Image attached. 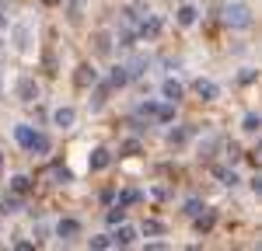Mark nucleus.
<instances>
[{
    "mask_svg": "<svg viewBox=\"0 0 262 251\" xmlns=\"http://www.w3.org/2000/svg\"><path fill=\"white\" fill-rule=\"evenodd\" d=\"M224 21H227L231 28H248V24H252V14H248L245 4H231V7L224 11Z\"/></svg>",
    "mask_w": 262,
    "mask_h": 251,
    "instance_id": "1",
    "label": "nucleus"
},
{
    "mask_svg": "<svg viewBox=\"0 0 262 251\" xmlns=\"http://www.w3.org/2000/svg\"><path fill=\"white\" fill-rule=\"evenodd\" d=\"M18 98H21V102H28V105L39 98V87H35L32 77H21V81H18Z\"/></svg>",
    "mask_w": 262,
    "mask_h": 251,
    "instance_id": "2",
    "label": "nucleus"
},
{
    "mask_svg": "<svg viewBox=\"0 0 262 251\" xmlns=\"http://www.w3.org/2000/svg\"><path fill=\"white\" fill-rule=\"evenodd\" d=\"M108 241H112V244H119V248H126V244H133V241H137V230H133V227H126V223H122V227L116 230V234H112Z\"/></svg>",
    "mask_w": 262,
    "mask_h": 251,
    "instance_id": "3",
    "label": "nucleus"
},
{
    "mask_svg": "<svg viewBox=\"0 0 262 251\" xmlns=\"http://www.w3.org/2000/svg\"><path fill=\"white\" fill-rule=\"evenodd\" d=\"M196 94H200L203 102H213L221 91H217V84H213V81H196Z\"/></svg>",
    "mask_w": 262,
    "mask_h": 251,
    "instance_id": "4",
    "label": "nucleus"
},
{
    "mask_svg": "<svg viewBox=\"0 0 262 251\" xmlns=\"http://www.w3.org/2000/svg\"><path fill=\"white\" fill-rule=\"evenodd\" d=\"M56 234H60L63 241H70V237H77V234H81V223H77V220H60Z\"/></svg>",
    "mask_w": 262,
    "mask_h": 251,
    "instance_id": "5",
    "label": "nucleus"
},
{
    "mask_svg": "<svg viewBox=\"0 0 262 251\" xmlns=\"http://www.w3.org/2000/svg\"><path fill=\"white\" fill-rule=\"evenodd\" d=\"M108 161H112V157H108V150H95V154H91V161H88V164H91V171H105V167H108Z\"/></svg>",
    "mask_w": 262,
    "mask_h": 251,
    "instance_id": "6",
    "label": "nucleus"
},
{
    "mask_svg": "<svg viewBox=\"0 0 262 251\" xmlns=\"http://www.w3.org/2000/svg\"><path fill=\"white\" fill-rule=\"evenodd\" d=\"M95 81H98V73H95L88 63H84V66H77V87H88V84H95Z\"/></svg>",
    "mask_w": 262,
    "mask_h": 251,
    "instance_id": "7",
    "label": "nucleus"
},
{
    "mask_svg": "<svg viewBox=\"0 0 262 251\" xmlns=\"http://www.w3.org/2000/svg\"><path fill=\"white\" fill-rule=\"evenodd\" d=\"M53 119H56V126H63V129H67V126H74L77 112H74V108H56V115H53Z\"/></svg>",
    "mask_w": 262,
    "mask_h": 251,
    "instance_id": "8",
    "label": "nucleus"
},
{
    "mask_svg": "<svg viewBox=\"0 0 262 251\" xmlns=\"http://www.w3.org/2000/svg\"><path fill=\"white\" fill-rule=\"evenodd\" d=\"M161 91H164V98H168V102H179V98H182V84L179 81H164Z\"/></svg>",
    "mask_w": 262,
    "mask_h": 251,
    "instance_id": "9",
    "label": "nucleus"
},
{
    "mask_svg": "<svg viewBox=\"0 0 262 251\" xmlns=\"http://www.w3.org/2000/svg\"><path fill=\"white\" fill-rule=\"evenodd\" d=\"M213 220H217V216H213V213H196V230H200V234H206V230L213 227Z\"/></svg>",
    "mask_w": 262,
    "mask_h": 251,
    "instance_id": "10",
    "label": "nucleus"
},
{
    "mask_svg": "<svg viewBox=\"0 0 262 251\" xmlns=\"http://www.w3.org/2000/svg\"><path fill=\"white\" fill-rule=\"evenodd\" d=\"M14 136H18L21 146H32V140H35V133H32L28 126H18V129H14Z\"/></svg>",
    "mask_w": 262,
    "mask_h": 251,
    "instance_id": "11",
    "label": "nucleus"
},
{
    "mask_svg": "<svg viewBox=\"0 0 262 251\" xmlns=\"http://www.w3.org/2000/svg\"><path fill=\"white\" fill-rule=\"evenodd\" d=\"M126 81H129V73H126V66H116V70H112V77H108V84H112V87H122Z\"/></svg>",
    "mask_w": 262,
    "mask_h": 251,
    "instance_id": "12",
    "label": "nucleus"
},
{
    "mask_svg": "<svg viewBox=\"0 0 262 251\" xmlns=\"http://www.w3.org/2000/svg\"><path fill=\"white\" fill-rule=\"evenodd\" d=\"M32 154H46L49 150V136H42V133H35V140H32V146H28Z\"/></svg>",
    "mask_w": 262,
    "mask_h": 251,
    "instance_id": "13",
    "label": "nucleus"
},
{
    "mask_svg": "<svg viewBox=\"0 0 262 251\" xmlns=\"http://www.w3.org/2000/svg\"><path fill=\"white\" fill-rule=\"evenodd\" d=\"M154 119H158V122H171V119H175V108H171V105H158Z\"/></svg>",
    "mask_w": 262,
    "mask_h": 251,
    "instance_id": "14",
    "label": "nucleus"
},
{
    "mask_svg": "<svg viewBox=\"0 0 262 251\" xmlns=\"http://www.w3.org/2000/svg\"><path fill=\"white\" fill-rule=\"evenodd\" d=\"M11 188H14V192H18V195H25V192H32V182H28V178H25V174H18V178H14V182H11Z\"/></svg>",
    "mask_w": 262,
    "mask_h": 251,
    "instance_id": "15",
    "label": "nucleus"
},
{
    "mask_svg": "<svg viewBox=\"0 0 262 251\" xmlns=\"http://www.w3.org/2000/svg\"><path fill=\"white\" fill-rule=\"evenodd\" d=\"M133 203H140V192H137V188H129V192L119 195V206H133Z\"/></svg>",
    "mask_w": 262,
    "mask_h": 251,
    "instance_id": "16",
    "label": "nucleus"
},
{
    "mask_svg": "<svg viewBox=\"0 0 262 251\" xmlns=\"http://www.w3.org/2000/svg\"><path fill=\"white\" fill-rule=\"evenodd\" d=\"M217 178H221L224 185H238V174H234V171H227V167H217Z\"/></svg>",
    "mask_w": 262,
    "mask_h": 251,
    "instance_id": "17",
    "label": "nucleus"
},
{
    "mask_svg": "<svg viewBox=\"0 0 262 251\" xmlns=\"http://www.w3.org/2000/svg\"><path fill=\"white\" fill-rule=\"evenodd\" d=\"M196 21V7H182L179 11V24H192Z\"/></svg>",
    "mask_w": 262,
    "mask_h": 251,
    "instance_id": "18",
    "label": "nucleus"
},
{
    "mask_svg": "<svg viewBox=\"0 0 262 251\" xmlns=\"http://www.w3.org/2000/svg\"><path fill=\"white\" fill-rule=\"evenodd\" d=\"M259 126H262V119H259V115H245V126H242V129H245V133H255Z\"/></svg>",
    "mask_w": 262,
    "mask_h": 251,
    "instance_id": "19",
    "label": "nucleus"
},
{
    "mask_svg": "<svg viewBox=\"0 0 262 251\" xmlns=\"http://www.w3.org/2000/svg\"><path fill=\"white\" fill-rule=\"evenodd\" d=\"M122 220H126V206L108 209V223H122Z\"/></svg>",
    "mask_w": 262,
    "mask_h": 251,
    "instance_id": "20",
    "label": "nucleus"
},
{
    "mask_svg": "<svg viewBox=\"0 0 262 251\" xmlns=\"http://www.w3.org/2000/svg\"><path fill=\"white\" fill-rule=\"evenodd\" d=\"M158 28H161V24L150 18V21H143V24H140V35H158Z\"/></svg>",
    "mask_w": 262,
    "mask_h": 251,
    "instance_id": "21",
    "label": "nucleus"
},
{
    "mask_svg": "<svg viewBox=\"0 0 262 251\" xmlns=\"http://www.w3.org/2000/svg\"><path fill=\"white\" fill-rule=\"evenodd\" d=\"M168 140H171V143H185V140H189V129H171Z\"/></svg>",
    "mask_w": 262,
    "mask_h": 251,
    "instance_id": "22",
    "label": "nucleus"
},
{
    "mask_svg": "<svg viewBox=\"0 0 262 251\" xmlns=\"http://www.w3.org/2000/svg\"><path fill=\"white\" fill-rule=\"evenodd\" d=\"M4 209H7V213H18V209H21V199H18V195H7V199H4Z\"/></svg>",
    "mask_w": 262,
    "mask_h": 251,
    "instance_id": "23",
    "label": "nucleus"
},
{
    "mask_svg": "<svg viewBox=\"0 0 262 251\" xmlns=\"http://www.w3.org/2000/svg\"><path fill=\"white\" fill-rule=\"evenodd\" d=\"M95 42H98V45H95V49H98L101 56H105V53H108V49H112V45H108V35H105V32H98V39H95Z\"/></svg>",
    "mask_w": 262,
    "mask_h": 251,
    "instance_id": "24",
    "label": "nucleus"
},
{
    "mask_svg": "<svg viewBox=\"0 0 262 251\" xmlns=\"http://www.w3.org/2000/svg\"><path fill=\"white\" fill-rule=\"evenodd\" d=\"M200 209H203V203H200V199H189V203H185V213H189V216H196Z\"/></svg>",
    "mask_w": 262,
    "mask_h": 251,
    "instance_id": "25",
    "label": "nucleus"
},
{
    "mask_svg": "<svg viewBox=\"0 0 262 251\" xmlns=\"http://www.w3.org/2000/svg\"><path fill=\"white\" fill-rule=\"evenodd\" d=\"M143 230H147V234H161L164 223H158V220H147V223H143Z\"/></svg>",
    "mask_w": 262,
    "mask_h": 251,
    "instance_id": "26",
    "label": "nucleus"
},
{
    "mask_svg": "<svg viewBox=\"0 0 262 251\" xmlns=\"http://www.w3.org/2000/svg\"><path fill=\"white\" fill-rule=\"evenodd\" d=\"M108 244H112V241H108V237H91V248H95V251L108 248Z\"/></svg>",
    "mask_w": 262,
    "mask_h": 251,
    "instance_id": "27",
    "label": "nucleus"
},
{
    "mask_svg": "<svg viewBox=\"0 0 262 251\" xmlns=\"http://www.w3.org/2000/svg\"><path fill=\"white\" fill-rule=\"evenodd\" d=\"M137 150H140V143H137V140H129V143L122 146V154H137Z\"/></svg>",
    "mask_w": 262,
    "mask_h": 251,
    "instance_id": "28",
    "label": "nucleus"
},
{
    "mask_svg": "<svg viewBox=\"0 0 262 251\" xmlns=\"http://www.w3.org/2000/svg\"><path fill=\"white\" fill-rule=\"evenodd\" d=\"M46 4H56V0H46Z\"/></svg>",
    "mask_w": 262,
    "mask_h": 251,
    "instance_id": "29",
    "label": "nucleus"
},
{
    "mask_svg": "<svg viewBox=\"0 0 262 251\" xmlns=\"http://www.w3.org/2000/svg\"><path fill=\"white\" fill-rule=\"evenodd\" d=\"M0 161H4V157H0Z\"/></svg>",
    "mask_w": 262,
    "mask_h": 251,
    "instance_id": "30",
    "label": "nucleus"
}]
</instances>
